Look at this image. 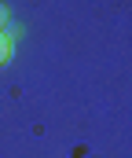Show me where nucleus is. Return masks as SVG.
<instances>
[{
  "label": "nucleus",
  "instance_id": "2",
  "mask_svg": "<svg viewBox=\"0 0 132 158\" xmlns=\"http://www.w3.org/2000/svg\"><path fill=\"white\" fill-rule=\"evenodd\" d=\"M7 26H11V7L0 0V30H7Z\"/></svg>",
  "mask_w": 132,
  "mask_h": 158
},
{
  "label": "nucleus",
  "instance_id": "1",
  "mask_svg": "<svg viewBox=\"0 0 132 158\" xmlns=\"http://www.w3.org/2000/svg\"><path fill=\"white\" fill-rule=\"evenodd\" d=\"M11 59H15V37L7 30H0V66H7Z\"/></svg>",
  "mask_w": 132,
  "mask_h": 158
}]
</instances>
